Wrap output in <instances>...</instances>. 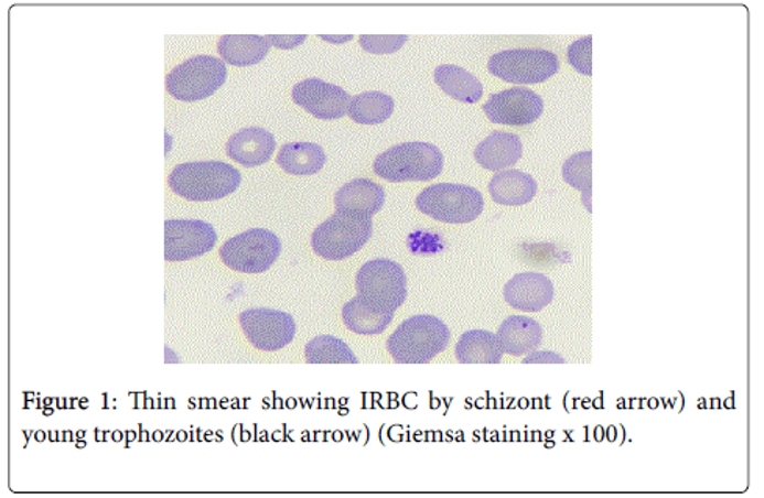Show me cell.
<instances>
[{
	"label": "cell",
	"mask_w": 764,
	"mask_h": 498,
	"mask_svg": "<svg viewBox=\"0 0 764 498\" xmlns=\"http://www.w3.org/2000/svg\"><path fill=\"white\" fill-rule=\"evenodd\" d=\"M451 343V329L430 314L403 321L388 338L387 348L396 362L424 365L443 354Z\"/></svg>",
	"instance_id": "cell-1"
},
{
	"label": "cell",
	"mask_w": 764,
	"mask_h": 498,
	"mask_svg": "<svg viewBox=\"0 0 764 498\" xmlns=\"http://www.w3.org/2000/svg\"><path fill=\"white\" fill-rule=\"evenodd\" d=\"M168 182L186 201L212 202L235 193L241 185V172L223 161H198L175 166Z\"/></svg>",
	"instance_id": "cell-2"
},
{
	"label": "cell",
	"mask_w": 764,
	"mask_h": 498,
	"mask_svg": "<svg viewBox=\"0 0 764 498\" xmlns=\"http://www.w3.org/2000/svg\"><path fill=\"white\" fill-rule=\"evenodd\" d=\"M444 170V156L429 142H403L380 153L374 172L387 182H430Z\"/></svg>",
	"instance_id": "cell-3"
},
{
	"label": "cell",
	"mask_w": 764,
	"mask_h": 498,
	"mask_svg": "<svg viewBox=\"0 0 764 498\" xmlns=\"http://www.w3.org/2000/svg\"><path fill=\"white\" fill-rule=\"evenodd\" d=\"M416 207L434 220L445 224H470L485 208L481 191L455 183H438L416 197Z\"/></svg>",
	"instance_id": "cell-4"
},
{
	"label": "cell",
	"mask_w": 764,
	"mask_h": 498,
	"mask_svg": "<svg viewBox=\"0 0 764 498\" xmlns=\"http://www.w3.org/2000/svg\"><path fill=\"white\" fill-rule=\"evenodd\" d=\"M373 236L370 217L335 213L312 235L314 253L324 260L341 261L362 249Z\"/></svg>",
	"instance_id": "cell-5"
},
{
	"label": "cell",
	"mask_w": 764,
	"mask_h": 498,
	"mask_svg": "<svg viewBox=\"0 0 764 498\" xmlns=\"http://www.w3.org/2000/svg\"><path fill=\"white\" fill-rule=\"evenodd\" d=\"M355 283L358 297L385 313H396L407 301V275L395 261H368L359 268Z\"/></svg>",
	"instance_id": "cell-6"
},
{
	"label": "cell",
	"mask_w": 764,
	"mask_h": 498,
	"mask_svg": "<svg viewBox=\"0 0 764 498\" xmlns=\"http://www.w3.org/2000/svg\"><path fill=\"white\" fill-rule=\"evenodd\" d=\"M226 80V63L212 55H197L168 74L166 89L182 102H197L215 95Z\"/></svg>",
	"instance_id": "cell-7"
},
{
	"label": "cell",
	"mask_w": 764,
	"mask_h": 498,
	"mask_svg": "<svg viewBox=\"0 0 764 498\" xmlns=\"http://www.w3.org/2000/svg\"><path fill=\"white\" fill-rule=\"evenodd\" d=\"M282 253L279 236L266 228H250L228 239L220 247V260L227 268L243 273H261L271 269Z\"/></svg>",
	"instance_id": "cell-8"
},
{
	"label": "cell",
	"mask_w": 764,
	"mask_h": 498,
	"mask_svg": "<svg viewBox=\"0 0 764 498\" xmlns=\"http://www.w3.org/2000/svg\"><path fill=\"white\" fill-rule=\"evenodd\" d=\"M488 69L494 77L508 84H542L556 76L560 62L556 54L542 48H513L493 55Z\"/></svg>",
	"instance_id": "cell-9"
},
{
	"label": "cell",
	"mask_w": 764,
	"mask_h": 498,
	"mask_svg": "<svg viewBox=\"0 0 764 498\" xmlns=\"http://www.w3.org/2000/svg\"><path fill=\"white\" fill-rule=\"evenodd\" d=\"M239 324L247 340L258 350H282L293 343L295 322L283 311L269 308L246 310L239 314Z\"/></svg>",
	"instance_id": "cell-10"
},
{
	"label": "cell",
	"mask_w": 764,
	"mask_h": 498,
	"mask_svg": "<svg viewBox=\"0 0 764 498\" xmlns=\"http://www.w3.org/2000/svg\"><path fill=\"white\" fill-rule=\"evenodd\" d=\"M215 228L204 220L170 219L164 223V260H193L216 246Z\"/></svg>",
	"instance_id": "cell-11"
},
{
	"label": "cell",
	"mask_w": 764,
	"mask_h": 498,
	"mask_svg": "<svg viewBox=\"0 0 764 498\" xmlns=\"http://www.w3.org/2000/svg\"><path fill=\"white\" fill-rule=\"evenodd\" d=\"M483 111L491 122L502 126H530L541 118L545 102L529 88H509L489 96Z\"/></svg>",
	"instance_id": "cell-12"
},
{
	"label": "cell",
	"mask_w": 764,
	"mask_h": 498,
	"mask_svg": "<svg viewBox=\"0 0 764 498\" xmlns=\"http://www.w3.org/2000/svg\"><path fill=\"white\" fill-rule=\"evenodd\" d=\"M293 100L314 118L331 121L347 115L351 96L340 86L327 84L321 78H309L294 86Z\"/></svg>",
	"instance_id": "cell-13"
},
{
	"label": "cell",
	"mask_w": 764,
	"mask_h": 498,
	"mask_svg": "<svg viewBox=\"0 0 764 498\" xmlns=\"http://www.w3.org/2000/svg\"><path fill=\"white\" fill-rule=\"evenodd\" d=\"M505 302L524 313H538L553 301V283L542 273H518L504 288Z\"/></svg>",
	"instance_id": "cell-14"
},
{
	"label": "cell",
	"mask_w": 764,
	"mask_h": 498,
	"mask_svg": "<svg viewBox=\"0 0 764 498\" xmlns=\"http://www.w3.org/2000/svg\"><path fill=\"white\" fill-rule=\"evenodd\" d=\"M228 159L246 167H257L268 163L276 151V138L261 127H247L232 134L227 141Z\"/></svg>",
	"instance_id": "cell-15"
},
{
	"label": "cell",
	"mask_w": 764,
	"mask_h": 498,
	"mask_svg": "<svg viewBox=\"0 0 764 498\" xmlns=\"http://www.w3.org/2000/svg\"><path fill=\"white\" fill-rule=\"evenodd\" d=\"M384 186L368 178L352 180L351 183L340 188L335 196V208L338 213L347 215L373 217L384 208Z\"/></svg>",
	"instance_id": "cell-16"
},
{
	"label": "cell",
	"mask_w": 764,
	"mask_h": 498,
	"mask_svg": "<svg viewBox=\"0 0 764 498\" xmlns=\"http://www.w3.org/2000/svg\"><path fill=\"white\" fill-rule=\"evenodd\" d=\"M474 159L486 171L502 172L523 159V141L518 134L494 132L475 148Z\"/></svg>",
	"instance_id": "cell-17"
},
{
	"label": "cell",
	"mask_w": 764,
	"mask_h": 498,
	"mask_svg": "<svg viewBox=\"0 0 764 498\" xmlns=\"http://www.w3.org/2000/svg\"><path fill=\"white\" fill-rule=\"evenodd\" d=\"M502 350L512 357H524L537 350L542 340V328L527 316H509L497 332Z\"/></svg>",
	"instance_id": "cell-18"
},
{
	"label": "cell",
	"mask_w": 764,
	"mask_h": 498,
	"mask_svg": "<svg viewBox=\"0 0 764 498\" xmlns=\"http://www.w3.org/2000/svg\"><path fill=\"white\" fill-rule=\"evenodd\" d=\"M489 194L493 201L507 207H520L530 204L537 196V180L526 172L507 170L497 172L489 182Z\"/></svg>",
	"instance_id": "cell-19"
},
{
	"label": "cell",
	"mask_w": 764,
	"mask_h": 498,
	"mask_svg": "<svg viewBox=\"0 0 764 498\" xmlns=\"http://www.w3.org/2000/svg\"><path fill=\"white\" fill-rule=\"evenodd\" d=\"M455 357L463 365H499L504 350L494 333L471 329L456 343Z\"/></svg>",
	"instance_id": "cell-20"
},
{
	"label": "cell",
	"mask_w": 764,
	"mask_h": 498,
	"mask_svg": "<svg viewBox=\"0 0 764 498\" xmlns=\"http://www.w3.org/2000/svg\"><path fill=\"white\" fill-rule=\"evenodd\" d=\"M327 163L324 149L314 142H288L277 155V164L298 177L318 174Z\"/></svg>",
	"instance_id": "cell-21"
},
{
	"label": "cell",
	"mask_w": 764,
	"mask_h": 498,
	"mask_svg": "<svg viewBox=\"0 0 764 498\" xmlns=\"http://www.w3.org/2000/svg\"><path fill=\"white\" fill-rule=\"evenodd\" d=\"M268 39L257 35H226L217 43V52L232 66H254L269 52Z\"/></svg>",
	"instance_id": "cell-22"
},
{
	"label": "cell",
	"mask_w": 764,
	"mask_h": 498,
	"mask_svg": "<svg viewBox=\"0 0 764 498\" xmlns=\"http://www.w3.org/2000/svg\"><path fill=\"white\" fill-rule=\"evenodd\" d=\"M434 82L445 95L464 104H475L482 99L483 85L470 71L455 65H441L434 71Z\"/></svg>",
	"instance_id": "cell-23"
},
{
	"label": "cell",
	"mask_w": 764,
	"mask_h": 498,
	"mask_svg": "<svg viewBox=\"0 0 764 498\" xmlns=\"http://www.w3.org/2000/svg\"><path fill=\"white\" fill-rule=\"evenodd\" d=\"M395 313L373 308L362 297H354L343 306V321L357 335H380L391 324Z\"/></svg>",
	"instance_id": "cell-24"
},
{
	"label": "cell",
	"mask_w": 764,
	"mask_h": 498,
	"mask_svg": "<svg viewBox=\"0 0 764 498\" xmlns=\"http://www.w3.org/2000/svg\"><path fill=\"white\" fill-rule=\"evenodd\" d=\"M395 113V99L385 93L369 91L352 97L347 115L362 126H377Z\"/></svg>",
	"instance_id": "cell-25"
},
{
	"label": "cell",
	"mask_w": 764,
	"mask_h": 498,
	"mask_svg": "<svg viewBox=\"0 0 764 498\" xmlns=\"http://www.w3.org/2000/svg\"><path fill=\"white\" fill-rule=\"evenodd\" d=\"M305 358L312 365H321V362L324 365H333V362L336 365H346V362L357 365L358 362V358L343 339L329 335L318 336V338L310 340L305 347Z\"/></svg>",
	"instance_id": "cell-26"
},
{
	"label": "cell",
	"mask_w": 764,
	"mask_h": 498,
	"mask_svg": "<svg viewBox=\"0 0 764 498\" xmlns=\"http://www.w3.org/2000/svg\"><path fill=\"white\" fill-rule=\"evenodd\" d=\"M591 167H593V152L591 151L574 153L563 164L564 182L582 193V202L588 213L593 212L591 208V194H593V171Z\"/></svg>",
	"instance_id": "cell-27"
},
{
	"label": "cell",
	"mask_w": 764,
	"mask_h": 498,
	"mask_svg": "<svg viewBox=\"0 0 764 498\" xmlns=\"http://www.w3.org/2000/svg\"><path fill=\"white\" fill-rule=\"evenodd\" d=\"M591 54H593V36H587V39L577 40L568 48L569 63L579 71L583 76H591L593 74V59H591Z\"/></svg>",
	"instance_id": "cell-28"
},
{
	"label": "cell",
	"mask_w": 764,
	"mask_h": 498,
	"mask_svg": "<svg viewBox=\"0 0 764 498\" xmlns=\"http://www.w3.org/2000/svg\"><path fill=\"white\" fill-rule=\"evenodd\" d=\"M408 41L407 35H391V36H377V35H363L359 36V44L369 54H395V52L400 51L403 44Z\"/></svg>",
	"instance_id": "cell-29"
},
{
	"label": "cell",
	"mask_w": 764,
	"mask_h": 498,
	"mask_svg": "<svg viewBox=\"0 0 764 498\" xmlns=\"http://www.w3.org/2000/svg\"><path fill=\"white\" fill-rule=\"evenodd\" d=\"M524 365H546V362H550V365H563L564 358L560 357L558 354H553V351L549 350H535L531 351V354L527 355L526 358L523 359Z\"/></svg>",
	"instance_id": "cell-30"
},
{
	"label": "cell",
	"mask_w": 764,
	"mask_h": 498,
	"mask_svg": "<svg viewBox=\"0 0 764 498\" xmlns=\"http://www.w3.org/2000/svg\"><path fill=\"white\" fill-rule=\"evenodd\" d=\"M268 39L269 44H272V46L283 48V51H288V48H294L298 46H301L303 41H305L306 35H291V36H277V35H271V36H266Z\"/></svg>",
	"instance_id": "cell-31"
},
{
	"label": "cell",
	"mask_w": 764,
	"mask_h": 498,
	"mask_svg": "<svg viewBox=\"0 0 764 498\" xmlns=\"http://www.w3.org/2000/svg\"><path fill=\"white\" fill-rule=\"evenodd\" d=\"M321 39L325 40V41H333V43H344V41H351L352 36L351 35H347V36H325V35H322Z\"/></svg>",
	"instance_id": "cell-32"
}]
</instances>
